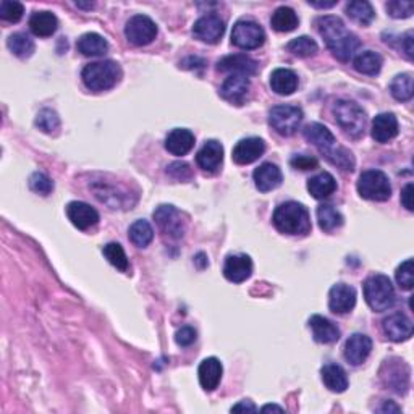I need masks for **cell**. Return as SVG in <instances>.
<instances>
[{
    "mask_svg": "<svg viewBox=\"0 0 414 414\" xmlns=\"http://www.w3.org/2000/svg\"><path fill=\"white\" fill-rule=\"evenodd\" d=\"M126 39L135 46H148L157 36V24L146 15H135L125 26Z\"/></svg>",
    "mask_w": 414,
    "mask_h": 414,
    "instance_id": "8fae6325",
    "label": "cell"
},
{
    "mask_svg": "<svg viewBox=\"0 0 414 414\" xmlns=\"http://www.w3.org/2000/svg\"><path fill=\"white\" fill-rule=\"evenodd\" d=\"M413 259H406L405 263L398 266L397 272H395V278L400 285L401 290H413L414 285V273H413Z\"/></svg>",
    "mask_w": 414,
    "mask_h": 414,
    "instance_id": "ee69618b",
    "label": "cell"
},
{
    "mask_svg": "<svg viewBox=\"0 0 414 414\" xmlns=\"http://www.w3.org/2000/svg\"><path fill=\"white\" fill-rule=\"evenodd\" d=\"M194 148V135L186 128H175L166 138V149L173 156H186Z\"/></svg>",
    "mask_w": 414,
    "mask_h": 414,
    "instance_id": "484cf974",
    "label": "cell"
},
{
    "mask_svg": "<svg viewBox=\"0 0 414 414\" xmlns=\"http://www.w3.org/2000/svg\"><path fill=\"white\" fill-rule=\"evenodd\" d=\"M24 14V7L20 2H11V0H2L0 2V18L4 21L9 23H16L20 21Z\"/></svg>",
    "mask_w": 414,
    "mask_h": 414,
    "instance_id": "7bdbcfd3",
    "label": "cell"
},
{
    "mask_svg": "<svg viewBox=\"0 0 414 414\" xmlns=\"http://www.w3.org/2000/svg\"><path fill=\"white\" fill-rule=\"evenodd\" d=\"M225 33V23L217 15H204L194 23V38L206 42V44H217Z\"/></svg>",
    "mask_w": 414,
    "mask_h": 414,
    "instance_id": "4fadbf2b",
    "label": "cell"
},
{
    "mask_svg": "<svg viewBox=\"0 0 414 414\" xmlns=\"http://www.w3.org/2000/svg\"><path fill=\"white\" fill-rule=\"evenodd\" d=\"M196 162L199 168H203L207 173H217L223 162V148L216 139L206 141L203 148L199 149L196 156Z\"/></svg>",
    "mask_w": 414,
    "mask_h": 414,
    "instance_id": "d6986e66",
    "label": "cell"
},
{
    "mask_svg": "<svg viewBox=\"0 0 414 414\" xmlns=\"http://www.w3.org/2000/svg\"><path fill=\"white\" fill-rule=\"evenodd\" d=\"M154 221L157 223V227L161 228V231L168 238L172 240H180L185 236L186 231V222L181 212L176 209L172 204H162L154 211Z\"/></svg>",
    "mask_w": 414,
    "mask_h": 414,
    "instance_id": "ba28073f",
    "label": "cell"
},
{
    "mask_svg": "<svg viewBox=\"0 0 414 414\" xmlns=\"http://www.w3.org/2000/svg\"><path fill=\"white\" fill-rule=\"evenodd\" d=\"M291 167L296 170H314L318 168V159L314 157L306 156V154H298L295 157H291Z\"/></svg>",
    "mask_w": 414,
    "mask_h": 414,
    "instance_id": "c3c4849f",
    "label": "cell"
},
{
    "mask_svg": "<svg viewBox=\"0 0 414 414\" xmlns=\"http://www.w3.org/2000/svg\"><path fill=\"white\" fill-rule=\"evenodd\" d=\"M398 135V120L393 113H379L373 120V138L377 143H388Z\"/></svg>",
    "mask_w": 414,
    "mask_h": 414,
    "instance_id": "4316f807",
    "label": "cell"
},
{
    "mask_svg": "<svg viewBox=\"0 0 414 414\" xmlns=\"http://www.w3.org/2000/svg\"><path fill=\"white\" fill-rule=\"evenodd\" d=\"M385 9L388 11V15L392 18H410L414 11V4L413 2H405V0H392L385 5Z\"/></svg>",
    "mask_w": 414,
    "mask_h": 414,
    "instance_id": "bcb514c9",
    "label": "cell"
},
{
    "mask_svg": "<svg viewBox=\"0 0 414 414\" xmlns=\"http://www.w3.org/2000/svg\"><path fill=\"white\" fill-rule=\"evenodd\" d=\"M66 217L78 230H88L99 222V214L94 207L81 201H71L66 206Z\"/></svg>",
    "mask_w": 414,
    "mask_h": 414,
    "instance_id": "ac0fdd59",
    "label": "cell"
},
{
    "mask_svg": "<svg viewBox=\"0 0 414 414\" xmlns=\"http://www.w3.org/2000/svg\"><path fill=\"white\" fill-rule=\"evenodd\" d=\"M333 117L346 135H350L355 139L364 136V130H366V113H364L363 108L356 102L345 99L337 101L333 106Z\"/></svg>",
    "mask_w": 414,
    "mask_h": 414,
    "instance_id": "5b68a950",
    "label": "cell"
},
{
    "mask_svg": "<svg viewBox=\"0 0 414 414\" xmlns=\"http://www.w3.org/2000/svg\"><path fill=\"white\" fill-rule=\"evenodd\" d=\"M128 235H130L133 245L138 248H146L154 240V230H152L151 223L148 221H143V218L131 225L130 230H128Z\"/></svg>",
    "mask_w": 414,
    "mask_h": 414,
    "instance_id": "74e56055",
    "label": "cell"
},
{
    "mask_svg": "<svg viewBox=\"0 0 414 414\" xmlns=\"http://www.w3.org/2000/svg\"><path fill=\"white\" fill-rule=\"evenodd\" d=\"M261 411H263V413H269V411H278V413H283L285 410H283L282 406H277V405H266Z\"/></svg>",
    "mask_w": 414,
    "mask_h": 414,
    "instance_id": "9f6ffc18",
    "label": "cell"
},
{
    "mask_svg": "<svg viewBox=\"0 0 414 414\" xmlns=\"http://www.w3.org/2000/svg\"><path fill=\"white\" fill-rule=\"evenodd\" d=\"M382 380L390 390L397 393H406L410 387V368L406 366L405 361L400 359H390L383 364V370L380 373Z\"/></svg>",
    "mask_w": 414,
    "mask_h": 414,
    "instance_id": "7c38bea8",
    "label": "cell"
},
{
    "mask_svg": "<svg viewBox=\"0 0 414 414\" xmlns=\"http://www.w3.org/2000/svg\"><path fill=\"white\" fill-rule=\"evenodd\" d=\"M175 342L178 346H190L196 342V330L193 327L186 325L181 327L178 332L175 333Z\"/></svg>",
    "mask_w": 414,
    "mask_h": 414,
    "instance_id": "681fc988",
    "label": "cell"
},
{
    "mask_svg": "<svg viewBox=\"0 0 414 414\" xmlns=\"http://www.w3.org/2000/svg\"><path fill=\"white\" fill-rule=\"evenodd\" d=\"M222 363L218 361L217 358H206L203 363L199 364L198 369V377L201 387L204 388L206 392H212L218 387V383L222 380Z\"/></svg>",
    "mask_w": 414,
    "mask_h": 414,
    "instance_id": "603a6c76",
    "label": "cell"
},
{
    "mask_svg": "<svg viewBox=\"0 0 414 414\" xmlns=\"http://www.w3.org/2000/svg\"><path fill=\"white\" fill-rule=\"evenodd\" d=\"M298 23H300V20H298V15L295 14V10L290 7H278L276 11H273L271 18L272 28L276 29L277 33L293 31V29H296Z\"/></svg>",
    "mask_w": 414,
    "mask_h": 414,
    "instance_id": "d6a6232c",
    "label": "cell"
},
{
    "mask_svg": "<svg viewBox=\"0 0 414 414\" xmlns=\"http://www.w3.org/2000/svg\"><path fill=\"white\" fill-rule=\"evenodd\" d=\"M76 7H81V9H93L94 4H81V2H76Z\"/></svg>",
    "mask_w": 414,
    "mask_h": 414,
    "instance_id": "6f0895ef",
    "label": "cell"
},
{
    "mask_svg": "<svg viewBox=\"0 0 414 414\" xmlns=\"http://www.w3.org/2000/svg\"><path fill=\"white\" fill-rule=\"evenodd\" d=\"M309 5L310 7H315V9H332L337 5V2H310L309 0Z\"/></svg>",
    "mask_w": 414,
    "mask_h": 414,
    "instance_id": "11a10c76",
    "label": "cell"
},
{
    "mask_svg": "<svg viewBox=\"0 0 414 414\" xmlns=\"http://www.w3.org/2000/svg\"><path fill=\"white\" fill-rule=\"evenodd\" d=\"M231 411H235V413H238V411L256 413V411H258V408H256V406L253 405V401H249V400H243V401H240L238 405H235L233 408H231Z\"/></svg>",
    "mask_w": 414,
    "mask_h": 414,
    "instance_id": "f5cc1de1",
    "label": "cell"
},
{
    "mask_svg": "<svg viewBox=\"0 0 414 414\" xmlns=\"http://www.w3.org/2000/svg\"><path fill=\"white\" fill-rule=\"evenodd\" d=\"M358 193L364 199L383 203L392 196L390 180L382 170H366L358 180Z\"/></svg>",
    "mask_w": 414,
    "mask_h": 414,
    "instance_id": "52a82bcc",
    "label": "cell"
},
{
    "mask_svg": "<svg viewBox=\"0 0 414 414\" xmlns=\"http://www.w3.org/2000/svg\"><path fill=\"white\" fill-rule=\"evenodd\" d=\"M288 51L293 54L296 57L306 59V57H313L315 52H318V44H315L314 39L308 38V36H301V38H295L293 41L288 42L287 46Z\"/></svg>",
    "mask_w": 414,
    "mask_h": 414,
    "instance_id": "60d3db41",
    "label": "cell"
},
{
    "mask_svg": "<svg viewBox=\"0 0 414 414\" xmlns=\"http://www.w3.org/2000/svg\"><path fill=\"white\" fill-rule=\"evenodd\" d=\"M373 351V340L364 333H353L345 343V359L353 366H359Z\"/></svg>",
    "mask_w": 414,
    "mask_h": 414,
    "instance_id": "e0dca14e",
    "label": "cell"
},
{
    "mask_svg": "<svg viewBox=\"0 0 414 414\" xmlns=\"http://www.w3.org/2000/svg\"><path fill=\"white\" fill-rule=\"evenodd\" d=\"M303 135L333 166H337L342 170H350V172L355 168V157H353L348 149L337 144V139H335L332 131L327 126L322 123H309L304 126Z\"/></svg>",
    "mask_w": 414,
    "mask_h": 414,
    "instance_id": "7a4b0ae2",
    "label": "cell"
},
{
    "mask_svg": "<svg viewBox=\"0 0 414 414\" xmlns=\"http://www.w3.org/2000/svg\"><path fill=\"white\" fill-rule=\"evenodd\" d=\"M335 190H337V181L328 172H322L308 180V191L315 199H325L333 194Z\"/></svg>",
    "mask_w": 414,
    "mask_h": 414,
    "instance_id": "1f68e13d",
    "label": "cell"
},
{
    "mask_svg": "<svg viewBox=\"0 0 414 414\" xmlns=\"http://www.w3.org/2000/svg\"><path fill=\"white\" fill-rule=\"evenodd\" d=\"M36 126L44 133H49V135L56 133L60 128V118L57 112L51 111V108H42L38 117H36Z\"/></svg>",
    "mask_w": 414,
    "mask_h": 414,
    "instance_id": "b9f144b4",
    "label": "cell"
},
{
    "mask_svg": "<svg viewBox=\"0 0 414 414\" xmlns=\"http://www.w3.org/2000/svg\"><path fill=\"white\" fill-rule=\"evenodd\" d=\"M382 328L385 332L387 338L395 343L406 342L413 335V322L403 313H393L383 319Z\"/></svg>",
    "mask_w": 414,
    "mask_h": 414,
    "instance_id": "9a60e30c",
    "label": "cell"
},
{
    "mask_svg": "<svg viewBox=\"0 0 414 414\" xmlns=\"http://www.w3.org/2000/svg\"><path fill=\"white\" fill-rule=\"evenodd\" d=\"M253 180H254L256 188H258L259 191L267 193V191L276 190V188L282 185L283 176H282V172H280V168L276 166V163L266 162V163H263V166H259L258 168L254 170Z\"/></svg>",
    "mask_w": 414,
    "mask_h": 414,
    "instance_id": "7402d4cb",
    "label": "cell"
},
{
    "mask_svg": "<svg viewBox=\"0 0 414 414\" xmlns=\"http://www.w3.org/2000/svg\"><path fill=\"white\" fill-rule=\"evenodd\" d=\"M356 306V290L346 283L333 285L328 291V308L333 314H346Z\"/></svg>",
    "mask_w": 414,
    "mask_h": 414,
    "instance_id": "5bb4252c",
    "label": "cell"
},
{
    "mask_svg": "<svg viewBox=\"0 0 414 414\" xmlns=\"http://www.w3.org/2000/svg\"><path fill=\"white\" fill-rule=\"evenodd\" d=\"M29 188H31L34 193L41 194V196H47V194H51L54 191V183L46 173L36 172L31 175V178H29Z\"/></svg>",
    "mask_w": 414,
    "mask_h": 414,
    "instance_id": "f6af8a7d",
    "label": "cell"
},
{
    "mask_svg": "<svg viewBox=\"0 0 414 414\" xmlns=\"http://www.w3.org/2000/svg\"><path fill=\"white\" fill-rule=\"evenodd\" d=\"M322 382L330 392L343 393L348 388V375H346L345 369L335 363H328L320 369Z\"/></svg>",
    "mask_w": 414,
    "mask_h": 414,
    "instance_id": "83f0119b",
    "label": "cell"
},
{
    "mask_svg": "<svg viewBox=\"0 0 414 414\" xmlns=\"http://www.w3.org/2000/svg\"><path fill=\"white\" fill-rule=\"evenodd\" d=\"M266 33L259 23L253 20H240L235 23L231 31V42L243 51H253L264 44Z\"/></svg>",
    "mask_w": 414,
    "mask_h": 414,
    "instance_id": "30bf717a",
    "label": "cell"
},
{
    "mask_svg": "<svg viewBox=\"0 0 414 414\" xmlns=\"http://www.w3.org/2000/svg\"><path fill=\"white\" fill-rule=\"evenodd\" d=\"M364 298L375 313H383L395 304V288L390 278L382 273L369 277L364 283Z\"/></svg>",
    "mask_w": 414,
    "mask_h": 414,
    "instance_id": "8992f818",
    "label": "cell"
},
{
    "mask_svg": "<svg viewBox=\"0 0 414 414\" xmlns=\"http://www.w3.org/2000/svg\"><path fill=\"white\" fill-rule=\"evenodd\" d=\"M346 15L356 23L368 26V24L374 21L375 11L373 9V5L366 2V0H353V2L346 5Z\"/></svg>",
    "mask_w": 414,
    "mask_h": 414,
    "instance_id": "e575fe53",
    "label": "cell"
},
{
    "mask_svg": "<svg viewBox=\"0 0 414 414\" xmlns=\"http://www.w3.org/2000/svg\"><path fill=\"white\" fill-rule=\"evenodd\" d=\"M266 151V143L261 138H245L241 141L236 143L231 152V157L233 161L238 163V166H248V163H253L259 159L261 156L264 154Z\"/></svg>",
    "mask_w": 414,
    "mask_h": 414,
    "instance_id": "ffe728a7",
    "label": "cell"
},
{
    "mask_svg": "<svg viewBox=\"0 0 414 414\" xmlns=\"http://www.w3.org/2000/svg\"><path fill=\"white\" fill-rule=\"evenodd\" d=\"M84 86L94 93L112 89L121 80V69L113 60H102L84 66L81 71Z\"/></svg>",
    "mask_w": 414,
    "mask_h": 414,
    "instance_id": "277c9868",
    "label": "cell"
},
{
    "mask_svg": "<svg viewBox=\"0 0 414 414\" xmlns=\"http://www.w3.org/2000/svg\"><path fill=\"white\" fill-rule=\"evenodd\" d=\"M217 69L223 73H230V75L251 76L258 71V62L245 56V54H233V56H227L218 60Z\"/></svg>",
    "mask_w": 414,
    "mask_h": 414,
    "instance_id": "44dd1931",
    "label": "cell"
},
{
    "mask_svg": "<svg viewBox=\"0 0 414 414\" xmlns=\"http://www.w3.org/2000/svg\"><path fill=\"white\" fill-rule=\"evenodd\" d=\"M272 222L280 233L285 235H306L313 227L306 206L296 201L280 204L273 212Z\"/></svg>",
    "mask_w": 414,
    "mask_h": 414,
    "instance_id": "3957f363",
    "label": "cell"
},
{
    "mask_svg": "<svg viewBox=\"0 0 414 414\" xmlns=\"http://www.w3.org/2000/svg\"><path fill=\"white\" fill-rule=\"evenodd\" d=\"M401 52H405V56L413 60V31H408L401 38Z\"/></svg>",
    "mask_w": 414,
    "mask_h": 414,
    "instance_id": "f907efd6",
    "label": "cell"
},
{
    "mask_svg": "<svg viewBox=\"0 0 414 414\" xmlns=\"http://www.w3.org/2000/svg\"><path fill=\"white\" fill-rule=\"evenodd\" d=\"M249 91V78L243 75H230L222 84L221 94L225 101L241 106Z\"/></svg>",
    "mask_w": 414,
    "mask_h": 414,
    "instance_id": "d4e9b609",
    "label": "cell"
},
{
    "mask_svg": "<svg viewBox=\"0 0 414 414\" xmlns=\"http://www.w3.org/2000/svg\"><path fill=\"white\" fill-rule=\"evenodd\" d=\"M401 204H403L408 211H413V183H408L403 191H401Z\"/></svg>",
    "mask_w": 414,
    "mask_h": 414,
    "instance_id": "816d5d0a",
    "label": "cell"
},
{
    "mask_svg": "<svg viewBox=\"0 0 414 414\" xmlns=\"http://www.w3.org/2000/svg\"><path fill=\"white\" fill-rule=\"evenodd\" d=\"M7 46L14 56L20 59H28L34 52V41L24 33H15L7 39Z\"/></svg>",
    "mask_w": 414,
    "mask_h": 414,
    "instance_id": "f35d334b",
    "label": "cell"
},
{
    "mask_svg": "<svg viewBox=\"0 0 414 414\" xmlns=\"http://www.w3.org/2000/svg\"><path fill=\"white\" fill-rule=\"evenodd\" d=\"M76 49L86 57H99L108 51V42L101 34L86 33L78 39Z\"/></svg>",
    "mask_w": 414,
    "mask_h": 414,
    "instance_id": "4dcf8cb0",
    "label": "cell"
},
{
    "mask_svg": "<svg viewBox=\"0 0 414 414\" xmlns=\"http://www.w3.org/2000/svg\"><path fill=\"white\" fill-rule=\"evenodd\" d=\"M271 88L278 96L293 94L298 88V75L288 69L273 70L271 75Z\"/></svg>",
    "mask_w": 414,
    "mask_h": 414,
    "instance_id": "f546056e",
    "label": "cell"
},
{
    "mask_svg": "<svg viewBox=\"0 0 414 414\" xmlns=\"http://www.w3.org/2000/svg\"><path fill=\"white\" fill-rule=\"evenodd\" d=\"M104 256H106L108 263L120 272H128V269H130V263H128L126 254L118 243H108V245L104 246Z\"/></svg>",
    "mask_w": 414,
    "mask_h": 414,
    "instance_id": "ab89813d",
    "label": "cell"
},
{
    "mask_svg": "<svg viewBox=\"0 0 414 414\" xmlns=\"http://www.w3.org/2000/svg\"><path fill=\"white\" fill-rule=\"evenodd\" d=\"M319 227L324 231H333L343 225V216L330 204H322L315 211Z\"/></svg>",
    "mask_w": 414,
    "mask_h": 414,
    "instance_id": "d590c367",
    "label": "cell"
},
{
    "mask_svg": "<svg viewBox=\"0 0 414 414\" xmlns=\"http://www.w3.org/2000/svg\"><path fill=\"white\" fill-rule=\"evenodd\" d=\"M390 93L400 102L411 99L414 94V84L410 73H401V75L393 78V81L390 83Z\"/></svg>",
    "mask_w": 414,
    "mask_h": 414,
    "instance_id": "8d00e7d4",
    "label": "cell"
},
{
    "mask_svg": "<svg viewBox=\"0 0 414 414\" xmlns=\"http://www.w3.org/2000/svg\"><path fill=\"white\" fill-rule=\"evenodd\" d=\"M253 273V261L248 254H230L225 259L223 276L228 282L241 283L251 277Z\"/></svg>",
    "mask_w": 414,
    "mask_h": 414,
    "instance_id": "2e32d148",
    "label": "cell"
},
{
    "mask_svg": "<svg viewBox=\"0 0 414 414\" xmlns=\"http://www.w3.org/2000/svg\"><path fill=\"white\" fill-rule=\"evenodd\" d=\"M59 20L52 11H34L29 18V29L38 38H49L57 31Z\"/></svg>",
    "mask_w": 414,
    "mask_h": 414,
    "instance_id": "f1b7e54d",
    "label": "cell"
},
{
    "mask_svg": "<svg viewBox=\"0 0 414 414\" xmlns=\"http://www.w3.org/2000/svg\"><path fill=\"white\" fill-rule=\"evenodd\" d=\"M309 327L313 330V337L318 343H335L338 342L340 335V328L333 324L332 320H328L324 315L315 314L313 318L309 319Z\"/></svg>",
    "mask_w": 414,
    "mask_h": 414,
    "instance_id": "cb8c5ba5",
    "label": "cell"
},
{
    "mask_svg": "<svg viewBox=\"0 0 414 414\" xmlns=\"http://www.w3.org/2000/svg\"><path fill=\"white\" fill-rule=\"evenodd\" d=\"M167 173L172 175L175 180H190L191 178V168L185 162H173L167 167Z\"/></svg>",
    "mask_w": 414,
    "mask_h": 414,
    "instance_id": "7dc6e473",
    "label": "cell"
},
{
    "mask_svg": "<svg viewBox=\"0 0 414 414\" xmlns=\"http://www.w3.org/2000/svg\"><path fill=\"white\" fill-rule=\"evenodd\" d=\"M379 411H382V413H390V411H393V413H400V408L397 406V405H393V401H385V403H383V406L380 408Z\"/></svg>",
    "mask_w": 414,
    "mask_h": 414,
    "instance_id": "db71d44e",
    "label": "cell"
},
{
    "mask_svg": "<svg viewBox=\"0 0 414 414\" xmlns=\"http://www.w3.org/2000/svg\"><path fill=\"white\" fill-rule=\"evenodd\" d=\"M303 121V111L298 106H277L269 113V123L280 136L295 135Z\"/></svg>",
    "mask_w": 414,
    "mask_h": 414,
    "instance_id": "9c48e42d",
    "label": "cell"
},
{
    "mask_svg": "<svg viewBox=\"0 0 414 414\" xmlns=\"http://www.w3.org/2000/svg\"><path fill=\"white\" fill-rule=\"evenodd\" d=\"M315 26H318L319 34L324 38L333 57H337L340 62H350V59L355 56V52L361 46V41L345 26L342 18L333 15L319 16L315 20Z\"/></svg>",
    "mask_w": 414,
    "mask_h": 414,
    "instance_id": "6da1fadb",
    "label": "cell"
},
{
    "mask_svg": "<svg viewBox=\"0 0 414 414\" xmlns=\"http://www.w3.org/2000/svg\"><path fill=\"white\" fill-rule=\"evenodd\" d=\"M382 64H383V60L379 54L373 51H364L355 59L353 66H355L356 71L363 73V75L374 76L380 71Z\"/></svg>",
    "mask_w": 414,
    "mask_h": 414,
    "instance_id": "836d02e7",
    "label": "cell"
}]
</instances>
